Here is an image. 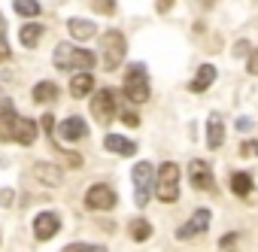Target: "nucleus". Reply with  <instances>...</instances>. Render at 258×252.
<instances>
[{
    "label": "nucleus",
    "mask_w": 258,
    "mask_h": 252,
    "mask_svg": "<svg viewBox=\"0 0 258 252\" xmlns=\"http://www.w3.org/2000/svg\"><path fill=\"white\" fill-rule=\"evenodd\" d=\"M37 134H40L37 121L19 115L16 109L0 112V140H4V143H13V140H16V143H22V146H31V143L37 140Z\"/></svg>",
    "instance_id": "nucleus-1"
},
{
    "label": "nucleus",
    "mask_w": 258,
    "mask_h": 252,
    "mask_svg": "<svg viewBox=\"0 0 258 252\" xmlns=\"http://www.w3.org/2000/svg\"><path fill=\"white\" fill-rule=\"evenodd\" d=\"M52 61H55V67H58V70H79V73H91V67H94V61H97V55H94V52H88V49H76V46H70V43H61V46L55 49Z\"/></svg>",
    "instance_id": "nucleus-2"
},
{
    "label": "nucleus",
    "mask_w": 258,
    "mask_h": 252,
    "mask_svg": "<svg viewBox=\"0 0 258 252\" xmlns=\"http://www.w3.org/2000/svg\"><path fill=\"white\" fill-rule=\"evenodd\" d=\"M121 91L131 103H146L149 100V76H146V64H131L124 73Z\"/></svg>",
    "instance_id": "nucleus-3"
},
{
    "label": "nucleus",
    "mask_w": 258,
    "mask_h": 252,
    "mask_svg": "<svg viewBox=\"0 0 258 252\" xmlns=\"http://www.w3.org/2000/svg\"><path fill=\"white\" fill-rule=\"evenodd\" d=\"M124 52H127V43H124V34L121 31H106L100 37V58H103V70H118L121 61H124Z\"/></svg>",
    "instance_id": "nucleus-4"
},
{
    "label": "nucleus",
    "mask_w": 258,
    "mask_h": 252,
    "mask_svg": "<svg viewBox=\"0 0 258 252\" xmlns=\"http://www.w3.org/2000/svg\"><path fill=\"white\" fill-rule=\"evenodd\" d=\"M155 192L164 204H173L179 198V164L173 161H164L158 167V176H155Z\"/></svg>",
    "instance_id": "nucleus-5"
},
{
    "label": "nucleus",
    "mask_w": 258,
    "mask_h": 252,
    "mask_svg": "<svg viewBox=\"0 0 258 252\" xmlns=\"http://www.w3.org/2000/svg\"><path fill=\"white\" fill-rule=\"evenodd\" d=\"M131 179H134V201H137V207L143 210V207L149 204V198H152V188H155V170H152V164H149V161L134 164Z\"/></svg>",
    "instance_id": "nucleus-6"
},
{
    "label": "nucleus",
    "mask_w": 258,
    "mask_h": 252,
    "mask_svg": "<svg viewBox=\"0 0 258 252\" xmlns=\"http://www.w3.org/2000/svg\"><path fill=\"white\" fill-rule=\"evenodd\" d=\"M91 115L100 121V124H109L118 112H115V94H112V88H100V91H94V97H91Z\"/></svg>",
    "instance_id": "nucleus-7"
},
{
    "label": "nucleus",
    "mask_w": 258,
    "mask_h": 252,
    "mask_svg": "<svg viewBox=\"0 0 258 252\" xmlns=\"http://www.w3.org/2000/svg\"><path fill=\"white\" fill-rule=\"evenodd\" d=\"M188 182H191V188H198V192H216L213 167H210L207 161H201V158H195V161L188 164Z\"/></svg>",
    "instance_id": "nucleus-8"
},
{
    "label": "nucleus",
    "mask_w": 258,
    "mask_h": 252,
    "mask_svg": "<svg viewBox=\"0 0 258 252\" xmlns=\"http://www.w3.org/2000/svg\"><path fill=\"white\" fill-rule=\"evenodd\" d=\"M115 201H118L115 192L103 182H97L85 192V207H91V210H109V207H115Z\"/></svg>",
    "instance_id": "nucleus-9"
},
{
    "label": "nucleus",
    "mask_w": 258,
    "mask_h": 252,
    "mask_svg": "<svg viewBox=\"0 0 258 252\" xmlns=\"http://www.w3.org/2000/svg\"><path fill=\"white\" fill-rule=\"evenodd\" d=\"M210 222H213V216H210V210H195V213H191V219H188L185 225H179V231H176V237H179V240H191V237H198V234H204V231L210 228Z\"/></svg>",
    "instance_id": "nucleus-10"
},
{
    "label": "nucleus",
    "mask_w": 258,
    "mask_h": 252,
    "mask_svg": "<svg viewBox=\"0 0 258 252\" xmlns=\"http://www.w3.org/2000/svg\"><path fill=\"white\" fill-rule=\"evenodd\" d=\"M61 228V216L55 210H46V213H37L34 219V237L37 240H52Z\"/></svg>",
    "instance_id": "nucleus-11"
},
{
    "label": "nucleus",
    "mask_w": 258,
    "mask_h": 252,
    "mask_svg": "<svg viewBox=\"0 0 258 252\" xmlns=\"http://www.w3.org/2000/svg\"><path fill=\"white\" fill-rule=\"evenodd\" d=\"M58 137H61V140H70V143L85 140V137H88V124H85V118H79V115L64 118V121L58 124Z\"/></svg>",
    "instance_id": "nucleus-12"
},
{
    "label": "nucleus",
    "mask_w": 258,
    "mask_h": 252,
    "mask_svg": "<svg viewBox=\"0 0 258 252\" xmlns=\"http://www.w3.org/2000/svg\"><path fill=\"white\" fill-rule=\"evenodd\" d=\"M222 143H225V121L219 115H210L207 118V146L222 149Z\"/></svg>",
    "instance_id": "nucleus-13"
},
{
    "label": "nucleus",
    "mask_w": 258,
    "mask_h": 252,
    "mask_svg": "<svg viewBox=\"0 0 258 252\" xmlns=\"http://www.w3.org/2000/svg\"><path fill=\"white\" fill-rule=\"evenodd\" d=\"M103 146L109 152H115V155H134L137 152V143L127 140V137H121V134H106L103 137Z\"/></svg>",
    "instance_id": "nucleus-14"
},
{
    "label": "nucleus",
    "mask_w": 258,
    "mask_h": 252,
    "mask_svg": "<svg viewBox=\"0 0 258 252\" xmlns=\"http://www.w3.org/2000/svg\"><path fill=\"white\" fill-rule=\"evenodd\" d=\"M213 82H216V67H213V64H204V67H198V76L188 82V91L201 94V91H207Z\"/></svg>",
    "instance_id": "nucleus-15"
},
{
    "label": "nucleus",
    "mask_w": 258,
    "mask_h": 252,
    "mask_svg": "<svg viewBox=\"0 0 258 252\" xmlns=\"http://www.w3.org/2000/svg\"><path fill=\"white\" fill-rule=\"evenodd\" d=\"M94 91V76L91 73H76L73 79H70V94L73 97H85V94H91Z\"/></svg>",
    "instance_id": "nucleus-16"
},
{
    "label": "nucleus",
    "mask_w": 258,
    "mask_h": 252,
    "mask_svg": "<svg viewBox=\"0 0 258 252\" xmlns=\"http://www.w3.org/2000/svg\"><path fill=\"white\" fill-rule=\"evenodd\" d=\"M67 28H70V34H73L76 40H88V37H94V34H97L94 22H85V19H70V22H67Z\"/></svg>",
    "instance_id": "nucleus-17"
},
{
    "label": "nucleus",
    "mask_w": 258,
    "mask_h": 252,
    "mask_svg": "<svg viewBox=\"0 0 258 252\" xmlns=\"http://www.w3.org/2000/svg\"><path fill=\"white\" fill-rule=\"evenodd\" d=\"M34 100H37V103H52V100H58V85H55V82H37V85H34Z\"/></svg>",
    "instance_id": "nucleus-18"
},
{
    "label": "nucleus",
    "mask_w": 258,
    "mask_h": 252,
    "mask_svg": "<svg viewBox=\"0 0 258 252\" xmlns=\"http://www.w3.org/2000/svg\"><path fill=\"white\" fill-rule=\"evenodd\" d=\"M127 234L134 237V243H146V240L152 237V225H149L146 219H134L131 225H127Z\"/></svg>",
    "instance_id": "nucleus-19"
},
{
    "label": "nucleus",
    "mask_w": 258,
    "mask_h": 252,
    "mask_svg": "<svg viewBox=\"0 0 258 252\" xmlns=\"http://www.w3.org/2000/svg\"><path fill=\"white\" fill-rule=\"evenodd\" d=\"M40 37H43V25H37V22L25 25V28H22V34H19L22 46H28V49H34V46L40 43Z\"/></svg>",
    "instance_id": "nucleus-20"
},
{
    "label": "nucleus",
    "mask_w": 258,
    "mask_h": 252,
    "mask_svg": "<svg viewBox=\"0 0 258 252\" xmlns=\"http://www.w3.org/2000/svg\"><path fill=\"white\" fill-rule=\"evenodd\" d=\"M228 185H231V192H234L237 198H246V195L252 192V176H249V173H234V176L228 179Z\"/></svg>",
    "instance_id": "nucleus-21"
},
{
    "label": "nucleus",
    "mask_w": 258,
    "mask_h": 252,
    "mask_svg": "<svg viewBox=\"0 0 258 252\" xmlns=\"http://www.w3.org/2000/svg\"><path fill=\"white\" fill-rule=\"evenodd\" d=\"M34 176L43 179V182H49V185H58V182H61V170H55L52 164H43V161L34 167Z\"/></svg>",
    "instance_id": "nucleus-22"
},
{
    "label": "nucleus",
    "mask_w": 258,
    "mask_h": 252,
    "mask_svg": "<svg viewBox=\"0 0 258 252\" xmlns=\"http://www.w3.org/2000/svg\"><path fill=\"white\" fill-rule=\"evenodd\" d=\"M16 13L19 16H25V19H37L40 16V4H37V0H16Z\"/></svg>",
    "instance_id": "nucleus-23"
},
{
    "label": "nucleus",
    "mask_w": 258,
    "mask_h": 252,
    "mask_svg": "<svg viewBox=\"0 0 258 252\" xmlns=\"http://www.w3.org/2000/svg\"><path fill=\"white\" fill-rule=\"evenodd\" d=\"M64 252H106V246H91V243H70Z\"/></svg>",
    "instance_id": "nucleus-24"
},
{
    "label": "nucleus",
    "mask_w": 258,
    "mask_h": 252,
    "mask_svg": "<svg viewBox=\"0 0 258 252\" xmlns=\"http://www.w3.org/2000/svg\"><path fill=\"white\" fill-rule=\"evenodd\" d=\"M97 13H112L115 10V0H91Z\"/></svg>",
    "instance_id": "nucleus-25"
},
{
    "label": "nucleus",
    "mask_w": 258,
    "mask_h": 252,
    "mask_svg": "<svg viewBox=\"0 0 258 252\" xmlns=\"http://www.w3.org/2000/svg\"><path fill=\"white\" fill-rule=\"evenodd\" d=\"M121 121L127 124V128H137V124H140V115H137V112H121Z\"/></svg>",
    "instance_id": "nucleus-26"
},
{
    "label": "nucleus",
    "mask_w": 258,
    "mask_h": 252,
    "mask_svg": "<svg viewBox=\"0 0 258 252\" xmlns=\"http://www.w3.org/2000/svg\"><path fill=\"white\" fill-rule=\"evenodd\" d=\"M240 155H255V158H258V143H252V140H246V143L240 146Z\"/></svg>",
    "instance_id": "nucleus-27"
},
{
    "label": "nucleus",
    "mask_w": 258,
    "mask_h": 252,
    "mask_svg": "<svg viewBox=\"0 0 258 252\" xmlns=\"http://www.w3.org/2000/svg\"><path fill=\"white\" fill-rule=\"evenodd\" d=\"M246 70H249L252 76H258V52H252V55H249V61H246Z\"/></svg>",
    "instance_id": "nucleus-28"
},
{
    "label": "nucleus",
    "mask_w": 258,
    "mask_h": 252,
    "mask_svg": "<svg viewBox=\"0 0 258 252\" xmlns=\"http://www.w3.org/2000/svg\"><path fill=\"white\" fill-rule=\"evenodd\" d=\"M10 109H16L13 106V97H7L4 91H0V112H10Z\"/></svg>",
    "instance_id": "nucleus-29"
},
{
    "label": "nucleus",
    "mask_w": 258,
    "mask_h": 252,
    "mask_svg": "<svg viewBox=\"0 0 258 252\" xmlns=\"http://www.w3.org/2000/svg\"><path fill=\"white\" fill-rule=\"evenodd\" d=\"M170 7H173V0H155V10L158 13H170Z\"/></svg>",
    "instance_id": "nucleus-30"
},
{
    "label": "nucleus",
    "mask_w": 258,
    "mask_h": 252,
    "mask_svg": "<svg viewBox=\"0 0 258 252\" xmlns=\"http://www.w3.org/2000/svg\"><path fill=\"white\" fill-rule=\"evenodd\" d=\"M237 128H240V131H249L252 121H249V118H237Z\"/></svg>",
    "instance_id": "nucleus-31"
},
{
    "label": "nucleus",
    "mask_w": 258,
    "mask_h": 252,
    "mask_svg": "<svg viewBox=\"0 0 258 252\" xmlns=\"http://www.w3.org/2000/svg\"><path fill=\"white\" fill-rule=\"evenodd\" d=\"M43 128H46V131L55 128V118H52V115H43Z\"/></svg>",
    "instance_id": "nucleus-32"
},
{
    "label": "nucleus",
    "mask_w": 258,
    "mask_h": 252,
    "mask_svg": "<svg viewBox=\"0 0 258 252\" xmlns=\"http://www.w3.org/2000/svg\"><path fill=\"white\" fill-rule=\"evenodd\" d=\"M4 28H7V25H4V16H0V37H4Z\"/></svg>",
    "instance_id": "nucleus-33"
},
{
    "label": "nucleus",
    "mask_w": 258,
    "mask_h": 252,
    "mask_svg": "<svg viewBox=\"0 0 258 252\" xmlns=\"http://www.w3.org/2000/svg\"><path fill=\"white\" fill-rule=\"evenodd\" d=\"M207 4H210V0H207Z\"/></svg>",
    "instance_id": "nucleus-34"
}]
</instances>
